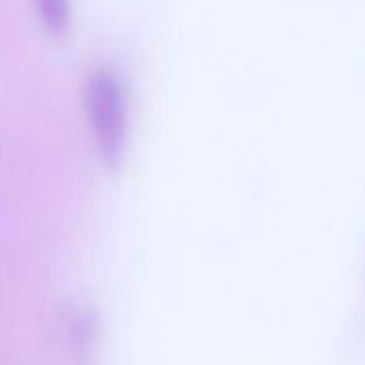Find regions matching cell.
Returning <instances> with one entry per match:
<instances>
[{"instance_id": "cell-1", "label": "cell", "mask_w": 365, "mask_h": 365, "mask_svg": "<svg viewBox=\"0 0 365 365\" xmlns=\"http://www.w3.org/2000/svg\"><path fill=\"white\" fill-rule=\"evenodd\" d=\"M84 103L97 150L103 163L114 168L127 140V95L118 76L110 69L93 71L86 80Z\"/></svg>"}, {"instance_id": "cell-2", "label": "cell", "mask_w": 365, "mask_h": 365, "mask_svg": "<svg viewBox=\"0 0 365 365\" xmlns=\"http://www.w3.org/2000/svg\"><path fill=\"white\" fill-rule=\"evenodd\" d=\"M41 22L52 35H63L69 26V0H37Z\"/></svg>"}]
</instances>
